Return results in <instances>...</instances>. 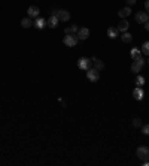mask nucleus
<instances>
[{
  "instance_id": "f257e3e1",
  "label": "nucleus",
  "mask_w": 149,
  "mask_h": 166,
  "mask_svg": "<svg viewBox=\"0 0 149 166\" xmlns=\"http://www.w3.org/2000/svg\"><path fill=\"white\" fill-rule=\"evenodd\" d=\"M136 156L142 160V162H146V160H149V148L148 147H139L137 150H136Z\"/></svg>"
},
{
  "instance_id": "f03ea898",
  "label": "nucleus",
  "mask_w": 149,
  "mask_h": 166,
  "mask_svg": "<svg viewBox=\"0 0 149 166\" xmlns=\"http://www.w3.org/2000/svg\"><path fill=\"white\" fill-rule=\"evenodd\" d=\"M143 64H145V60H143L142 57H137V58H134V61H133V64H131V72H134V74H139Z\"/></svg>"
},
{
  "instance_id": "7ed1b4c3",
  "label": "nucleus",
  "mask_w": 149,
  "mask_h": 166,
  "mask_svg": "<svg viewBox=\"0 0 149 166\" xmlns=\"http://www.w3.org/2000/svg\"><path fill=\"white\" fill-rule=\"evenodd\" d=\"M87 78H88L91 82L98 81V78H100V71H97L95 67H90V69L87 71Z\"/></svg>"
},
{
  "instance_id": "20e7f679",
  "label": "nucleus",
  "mask_w": 149,
  "mask_h": 166,
  "mask_svg": "<svg viewBox=\"0 0 149 166\" xmlns=\"http://www.w3.org/2000/svg\"><path fill=\"white\" fill-rule=\"evenodd\" d=\"M78 40H79L78 35H66L64 39H63L64 45H67V47H74V45L78 43Z\"/></svg>"
},
{
  "instance_id": "39448f33",
  "label": "nucleus",
  "mask_w": 149,
  "mask_h": 166,
  "mask_svg": "<svg viewBox=\"0 0 149 166\" xmlns=\"http://www.w3.org/2000/svg\"><path fill=\"white\" fill-rule=\"evenodd\" d=\"M78 67H79V69H84V71H88V69L91 67V60L87 58V57H81V58L78 60Z\"/></svg>"
},
{
  "instance_id": "423d86ee",
  "label": "nucleus",
  "mask_w": 149,
  "mask_h": 166,
  "mask_svg": "<svg viewBox=\"0 0 149 166\" xmlns=\"http://www.w3.org/2000/svg\"><path fill=\"white\" fill-rule=\"evenodd\" d=\"M134 18H136V21H137V22H140V24H145V22L149 19V14H148V12H137Z\"/></svg>"
},
{
  "instance_id": "0eeeda50",
  "label": "nucleus",
  "mask_w": 149,
  "mask_h": 166,
  "mask_svg": "<svg viewBox=\"0 0 149 166\" xmlns=\"http://www.w3.org/2000/svg\"><path fill=\"white\" fill-rule=\"evenodd\" d=\"M76 35L79 37V40H85V39H88V36H90V30L87 27H82V29H79V32Z\"/></svg>"
},
{
  "instance_id": "6e6552de",
  "label": "nucleus",
  "mask_w": 149,
  "mask_h": 166,
  "mask_svg": "<svg viewBox=\"0 0 149 166\" xmlns=\"http://www.w3.org/2000/svg\"><path fill=\"white\" fill-rule=\"evenodd\" d=\"M133 96H134L136 100H142L143 96H145V93H143V90H142V87H136V88L133 90Z\"/></svg>"
},
{
  "instance_id": "1a4fd4ad",
  "label": "nucleus",
  "mask_w": 149,
  "mask_h": 166,
  "mask_svg": "<svg viewBox=\"0 0 149 166\" xmlns=\"http://www.w3.org/2000/svg\"><path fill=\"white\" fill-rule=\"evenodd\" d=\"M58 19H60V21H64V22L69 21V19H70V12H67V11H64V9H63V11H58Z\"/></svg>"
},
{
  "instance_id": "9d476101",
  "label": "nucleus",
  "mask_w": 149,
  "mask_h": 166,
  "mask_svg": "<svg viewBox=\"0 0 149 166\" xmlns=\"http://www.w3.org/2000/svg\"><path fill=\"white\" fill-rule=\"evenodd\" d=\"M108 36L111 37V39H115V37L119 36V30H118V27H109V29H108Z\"/></svg>"
},
{
  "instance_id": "9b49d317",
  "label": "nucleus",
  "mask_w": 149,
  "mask_h": 166,
  "mask_svg": "<svg viewBox=\"0 0 149 166\" xmlns=\"http://www.w3.org/2000/svg\"><path fill=\"white\" fill-rule=\"evenodd\" d=\"M91 60H93V63H94V67H95L97 71H103V69H104V63H103L101 60H98L97 57H93Z\"/></svg>"
},
{
  "instance_id": "f8f14e48",
  "label": "nucleus",
  "mask_w": 149,
  "mask_h": 166,
  "mask_svg": "<svg viewBox=\"0 0 149 166\" xmlns=\"http://www.w3.org/2000/svg\"><path fill=\"white\" fill-rule=\"evenodd\" d=\"M27 14H28V17H31V18L39 17V8H37V6H30V8L27 9Z\"/></svg>"
},
{
  "instance_id": "ddd939ff",
  "label": "nucleus",
  "mask_w": 149,
  "mask_h": 166,
  "mask_svg": "<svg viewBox=\"0 0 149 166\" xmlns=\"http://www.w3.org/2000/svg\"><path fill=\"white\" fill-rule=\"evenodd\" d=\"M78 32H79V27H78L76 24H73V26L64 29V33H66V35H76Z\"/></svg>"
},
{
  "instance_id": "4468645a",
  "label": "nucleus",
  "mask_w": 149,
  "mask_h": 166,
  "mask_svg": "<svg viewBox=\"0 0 149 166\" xmlns=\"http://www.w3.org/2000/svg\"><path fill=\"white\" fill-rule=\"evenodd\" d=\"M58 17H55V15H51V18L48 19V22H46V26H49L51 29H55L57 26H58Z\"/></svg>"
},
{
  "instance_id": "2eb2a0df",
  "label": "nucleus",
  "mask_w": 149,
  "mask_h": 166,
  "mask_svg": "<svg viewBox=\"0 0 149 166\" xmlns=\"http://www.w3.org/2000/svg\"><path fill=\"white\" fill-rule=\"evenodd\" d=\"M128 27H130V22H128L127 19H122V21L119 22V26H118V30L124 33V32H127V30H128Z\"/></svg>"
},
{
  "instance_id": "dca6fc26",
  "label": "nucleus",
  "mask_w": 149,
  "mask_h": 166,
  "mask_svg": "<svg viewBox=\"0 0 149 166\" xmlns=\"http://www.w3.org/2000/svg\"><path fill=\"white\" fill-rule=\"evenodd\" d=\"M33 26L36 27L37 30H42V29H43V27L46 26V21H45L43 18H39V17H37V19L35 21V24H33Z\"/></svg>"
},
{
  "instance_id": "f3484780",
  "label": "nucleus",
  "mask_w": 149,
  "mask_h": 166,
  "mask_svg": "<svg viewBox=\"0 0 149 166\" xmlns=\"http://www.w3.org/2000/svg\"><path fill=\"white\" fill-rule=\"evenodd\" d=\"M131 14V9H130V6H127V8H122L119 12H118V15L121 17V18H125V17H128Z\"/></svg>"
},
{
  "instance_id": "a211bd4d",
  "label": "nucleus",
  "mask_w": 149,
  "mask_h": 166,
  "mask_svg": "<svg viewBox=\"0 0 149 166\" xmlns=\"http://www.w3.org/2000/svg\"><path fill=\"white\" fill-rule=\"evenodd\" d=\"M33 24H35V22H33L30 18H22L21 19V26H22L24 29H28V27H31Z\"/></svg>"
},
{
  "instance_id": "6ab92c4d",
  "label": "nucleus",
  "mask_w": 149,
  "mask_h": 166,
  "mask_svg": "<svg viewBox=\"0 0 149 166\" xmlns=\"http://www.w3.org/2000/svg\"><path fill=\"white\" fill-rule=\"evenodd\" d=\"M121 39H122V42H124V43H130L131 40H133V36H131L128 32H124V33H122V36H121Z\"/></svg>"
},
{
  "instance_id": "aec40b11",
  "label": "nucleus",
  "mask_w": 149,
  "mask_h": 166,
  "mask_svg": "<svg viewBox=\"0 0 149 166\" xmlns=\"http://www.w3.org/2000/svg\"><path fill=\"white\" fill-rule=\"evenodd\" d=\"M136 84H137V87H143V85H145V78H143L142 75H137V78H136Z\"/></svg>"
},
{
  "instance_id": "412c9836",
  "label": "nucleus",
  "mask_w": 149,
  "mask_h": 166,
  "mask_svg": "<svg viewBox=\"0 0 149 166\" xmlns=\"http://www.w3.org/2000/svg\"><path fill=\"white\" fill-rule=\"evenodd\" d=\"M142 53L145 55H149V42H145V43L142 45Z\"/></svg>"
},
{
  "instance_id": "4be33fe9",
  "label": "nucleus",
  "mask_w": 149,
  "mask_h": 166,
  "mask_svg": "<svg viewBox=\"0 0 149 166\" xmlns=\"http://www.w3.org/2000/svg\"><path fill=\"white\" fill-rule=\"evenodd\" d=\"M130 55L133 57V60H134V58L140 57V51H139V50H136V48H133V50H131V53H130Z\"/></svg>"
},
{
  "instance_id": "5701e85b",
  "label": "nucleus",
  "mask_w": 149,
  "mask_h": 166,
  "mask_svg": "<svg viewBox=\"0 0 149 166\" xmlns=\"http://www.w3.org/2000/svg\"><path fill=\"white\" fill-rule=\"evenodd\" d=\"M133 126L134 127H142V120L140 118H134L133 120Z\"/></svg>"
},
{
  "instance_id": "b1692460",
  "label": "nucleus",
  "mask_w": 149,
  "mask_h": 166,
  "mask_svg": "<svg viewBox=\"0 0 149 166\" xmlns=\"http://www.w3.org/2000/svg\"><path fill=\"white\" fill-rule=\"evenodd\" d=\"M142 133H143V135H148V136H149V124L142 126Z\"/></svg>"
},
{
  "instance_id": "393cba45",
  "label": "nucleus",
  "mask_w": 149,
  "mask_h": 166,
  "mask_svg": "<svg viewBox=\"0 0 149 166\" xmlns=\"http://www.w3.org/2000/svg\"><path fill=\"white\" fill-rule=\"evenodd\" d=\"M125 2H127V5H128V6H131V5H134V3H136V0H125Z\"/></svg>"
},
{
  "instance_id": "a878e982",
  "label": "nucleus",
  "mask_w": 149,
  "mask_h": 166,
  "mask_svg": "<svg viewBox=\"0 0 149 166\" xmlns=\"http://www.w3.org/2000/svg\"><path fill=\"white\" fill-rule=\"evenodd\" d=\"M145 29H146V30H148V32H149V19H148V21H146V22H145Z\"/></svg>"
},
{
  "instance_id": "bb28decb",
  "label": "nucleus",
  "mask_w": 149,
  "mask_h": 166,
  "mask_svg": "<svg viewBox=\"0 0 149 166\" xmlns=\"http://www.w3.org/2000/svg\"><path fill=\"white\" fill-rule=\"evenodd\" d=\"M146 12L149 14V0H148V3H146Z\"/></svg>"
},
{
  "instance_id": "cd10ccee",
  "label": "nucleus",
  "mask_w": 149,
  "mask_h": 166,
  "mask_svg": "<svg viewBox=\"0 0 149 166\" xmlns=\"http://www.w3.org/2000/svg\"><path fill=\"white\" fill-rule=\"evenodd\" d=\"M148 64H149V58H148Z\"/></svg>"
}]
</instances>
